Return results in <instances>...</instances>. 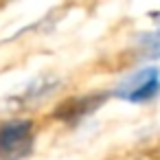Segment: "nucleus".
Wrapping results in <instances>:
<instances>
[{"mask_svg":"<svg viewBox=\"0 0 160 160\" xmlns=\"http://www.w3.org/2000/svg\"><path fill=\"white\" fill-rule=\"evenodd\" d=\"M35 145L33 123L27 118H13L0 123V160H24Z\"/></svg>","mask_w":160,"mask_h":160,"instance_id":"nucleus-1","label":"nucleus"},{"mask_svg":"<svg viewBox=\"0 0 160 160\" xmlns=\"http://www.w3.org/2000/svg\"><path fill=\"white\" fill-rule=\"evenodd\" d=\"M112 94L129 103H147L160 94V70L142 68L138 72H132L114 88Z\"/></svg>","mask_w":160,"mask_h":160,"instance_id":"nucleus-2","label":"nucleus"},{"mask_svg":"<svg viewBox=\"0 0 160 160\" xmlns=\"http://www.w3.org/2000/svg\"><path fill=\"white\" fill-rule=\"evenodd\" d=\"M105 99H108L105 92H92V94L75 97V99H66V101H62V103L55 108L53 116H55L57 121H64V123H77V121H81L83 116H88V114H92L94 110H99V108L105 103Z\"/></svg>","mask_w":160,"mask_h":160,"instance_id":"nucleus-3","label":"nucleus"},{"mask_svg":"<svg viewBox=\"0 0 160 160\" xmlns=\"http://www.w3.org/2000/svg\"><path fill=\"white\" fill-rule=\"evenodd\" d=\"M138 44L145 48L147 55L151 57H158L160 59V31H153V33H142L138 38Z\"/></svg>","mask_w":160,"mask_h":160,"instance_id":"nucleus-4","label":"nucleus"},{"mask_svg":"<svg viewBox=\"0 0 160 160\" xmlns=\"http://www.w3.org/2000/svg\"><path fill=\"white\" fill-rule=\"evenodd\" d=\"M140 160H160V145L156 147V149H151V151H147Z\"/></svg>","mask_w":160,"mask_h":160,"instance_id":"nucleus-5","label":"nucleus"}]
</instances>
